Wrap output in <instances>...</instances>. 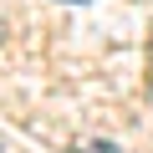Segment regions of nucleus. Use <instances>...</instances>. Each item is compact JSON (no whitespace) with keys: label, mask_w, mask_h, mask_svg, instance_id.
Here are the masks:
<instances>
[{"label":"nucleus","mask_w":153,"mask_h":153,"mask_svg":"<svg viewBox=\"0 0 153 153\" xmlns=\"http://www.w3.org/2000/svg\"><path fill=\"white\" fill-rule=\"evenodd\" d=\"M87 153H117V148H112V143H92Z\"/></svg>","instance_id":"1"},{"label":"nucleus","mask_w":153,"mask_h":153,"mask_svg":"<svg viewBox=\"0 0 153 153\" xmlns=\"http://www.w3.org/2000/svg\"><path fill=\"white\" fill-rule=\"evenodd\" d=\"M148 61H153V36H148Z\"/></svg>","instance_id":"2"},{"label":"nucleus","mask_w":153,"mask_h":153,"mask_svg":"<svg viewBox=\"0 0 153 153\" xmlns=\"http://www.w3.org/2000/svg\"><path fill=\"white\" fill-rule=\"evenodd\" d=\"M71 5H87V0H71Z\"/></svg>","instance_id":"3"}]
</instances>
